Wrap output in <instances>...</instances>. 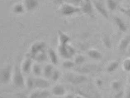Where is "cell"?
I'll return each instance as SVG.
<instances>
[{"label":"cell","mask_w":130,"mask_h":98,"mask_svg":"<svg viewBox=\"0 0 130 98\" xmlns=\"http://www.w3.org/2000/svg\"><path fill=\"white\" fill-rule=\"evenodd\" d=\"M93 3L96 10L104 18H108L109 17L108 11L103 1H94Z\"/></svg>","instance_id":"6da1fadb"},{"label":"cell","mask_w":130,"mask_h":98,"mask_svg":"<svg viewBox=\"0 0 130 98\" xmlns=\"http://www.w3.org/2000/svg\"><path fill=\"white\" fill-rule=\"evenodd\" d=\"M14 81L16 86L18 87H21L24 84V80L22 75L18 69L15 70L14 73Z\"/></svg>","instance_id":"7a4b0ae2"},{"label":"cell","mask_w":130,"mask_h":98,"mask_svg":"<svg viewBox=\"0 0 130 98\" xmlns=\"http://www.w3.org/2000/svg\"><path fill=\"white\" fill-rule=\"evenodd\" d=\"M50 96V92L47 91H38L31 94L29 98H48Z\"/></svg>","instance_id":"3957f363"},{"label":"cell","mask_w":130,"mask_h":98,"mask_svg":"<svg viewBox=\"0 0 130 98\" xmlns=\"http://www.w3.org/2000/svg\"><path fill=\"white\" fill-rule=\"evenodd\" d=\"M11 76V70L9 68L3 70L1 74V81L4 83H6L9 81Z\"/></svg>","instance_id":"277c9868"},{"label":"cell","mask_w":130,"mask_h":98,"mask_svg":"<svg viewBox=\"0 0 130 98\" xmlns=\"http://www.w3.org/2000/svg\"><path fill=\"white\" fill-rule=\"evenodd\" d=\"M52 93L55 96H61L65 94L66 90L61 85H57L52 90Z\"/></svg>","instance_id":"5b68a950"},{"label":"cell","mask_w":130,"mask_h":98,"mask_svg":"<svg viewBox=\"0 0 130 98\" xmlns=\"http://www.w3.org/2000/svg\"><path fill=\"white\" fill-rule=\"evenodd\" d=\"M130 44V35L126 36L123 38L120 42L119 49L121 50H126Z\"/></svg>","instance_id":"8992f818"},{"label":"cell","mask_w":130,"mask_h":98,"mask_svg":"<svg viewBox=\"0 0 130 98\" xmlns=\"http://www.w3.org/2000/svg\"><path fill=\"white\" fill-rule=\"evenodd\" d=\"M49 86V83L47 81L42 79H38L34 81V87L41 89L47 88Z\"/></svg>","instance_id":"52a82bcc"},{"label":"cell","mask_w":130,"mask_h":98,"mask_svg":"<svg viewBox=\"0 0 130 98\" xmlns=\"http://www.w3.org/2000/svg\"><path fill=\"white\" fill-rule=\"evenodd\" d=\"M114 20L119 29L123 32H125L127 30V26L126 24L122 19L118 17H114Z\"/></svg>","instance_id":"ba28073f"},{"label":"cell","mask_w":130,"mask_h":98,"mask_svg":"<svg viewBox=\"0 0 130 98\" xmlns=\"http://www.w3.org/2000/svg\"><path fill=\"white\" fill-rule=\"evenodd\" d=\"M85 80H86V78L82 76L72 75L69 77L70 81L74 84H79L84 81Z\"/></svg>","instance_id":"9c48e42d"},{"label":"cell","mask_w":130,"mask_h":98,"mask_svg":"<svg viewBox=\"0 0 130 98\" xmlns=\"http://www.w3.org/2000/svg\"><path fill=\"white\" fill-rule=\"evenodd\" d=\"M82 9L84 12L86 14L90 15L93 13V7L89 1L85 2L83 4Z\"/></svg>","instance_id":"30bf717a"},{"label":"cell","mask_w":130,"mask_h":98,"mask_svg":"<svg viewBox=\"0 0 130 98\" xmlns=\"http://www.w3.org/2000/svg\"><path fill=\"white\" fill-rule=\"evenodd\" d=\"M89 55L91 58L94 59H99L102 58V54L98 50H93L90 51Z\"/></svg>","instance_id":"8fae6325"},{"label":"cell","mask_w":130,"mask_h":98,"mask_svg":"<svg viewBox=\"0 0 130 98\" xmlns=\"http://www.w3.org/2000/svg\"><path fill=\"white\" fill-rule=\"evenodd\" d=\"M119 66V63L117 61H114L110 64L107 67V71L112 72L117 70Z\"/></svg>","instance_id":"7c38bea8"},{"label":"cell","mask_w":130,"mask_h":98,"mask_svg":"<svg viewBox=\"0 0 130 98\" xmlns=\"http://www.w3.org/2000/svg\"><path fill=\"white\" fill-rule=\"evenodd\" d=\"M107 7L110 10H115L117 7V3L115 1L109 0L107 1Z\"/></svg>","instance_id":"4fadbf2b"},{"label":"cell","mask_w":130,"mask_h":98,"mask_svg":"<svg viewBox=\"0 0 130 98\" xmlns=\"http://www.w3.org/2000/svg\"><path fill=\"white\" fill-rule=\"evenodd\" d=\"M122 66L125 71L130 72V57H128L123 60Z\"/></svg>","instance_id":"5bb4252c"},{"label":"cell","mask_w":130,"mask_h":98,"mask_svg":"<svg viewBox=\"0 0 130 98\" xmlns=\"http://www.w3.org/2000/svg\"><path fill=\"white\" fill-rule=\"evenodd\" d=\"M78 11H79V9L78 8L72 7L71 6H67L66 7L64 8V12H66V14H72Z\"/></svg>","instance_id":"9a60e30c"},{"label":"cell","mask_w":130,"mask_h":98,"mask_svg":"<svg viewBox=\"0 0 130 98\" xmlns=\"http://www.w3.org/2000/svg\"><path fill=\"white\" fill-rule=\"evenodd\" d=\"M52 67L51 66H47L45 69V75L46 77H50L52 75Z\"/></svg>","instance_id":"2e32d148"},{"label":"cell","mask_w":130,"mask_h":98,"mask_svg":"<svg viewBox=\"0 0 130 98\" xmlns=\"http://www.w3.org/2000/svg\"><path fill=\"white\" fill-rule=\"evenodd\" d=\"M120 10L121 12L124 14L127 17L130 18V8H120Z\"/></svg>","instance_id":"e0dca14e"},{"label":"cell","mask_w":130,"mask_h":98,"mask_svg":"<svg viewBox=\"0 0 130 98\" xmlns=\"http://www.w3.org/2000/svg\"><path fill=\"white\" fill-rule=\"evenodd\" d=\"M121 87V84L119 81H115L112 84V87L115 90H119Z\"/></svg>","instance_id":"ac0fdd59"},{"label":"cell","mask_w":130,"mask_h":98,"mask_svg":"<svg viewBox=\"0 0 130 98\" xmlns=\"http://www.w3.org/2000/svg\"><path fill=\"white\" fill-rule=\"evenodd\" d=\"M30 63L29 62L27 61L25 63L23 67V70L24 72H29L30 69Z\"/></svg>","instance_id":"d6986e66"},{"label":"cell","mask_w":130,"mask_h":98,"mask_svg":"<svg viewBox=\"0 0 130 98\" xmlns=\"http://www.w3.org/2000/svg\"><path fill=\"white\" fill-rule=\"evenodd\" d=\"M59 77V73L58 71H55L53 72V75H52V79L54 81L57 80Z\"/></svg>","instance_id":"ffe728a7"},{"label":"cell","mask_w":130,"mask_h":98,"mask_svg":"<svg viewBox=\"0 0 130 98\" xmlns=\"http://www.w3.org/2000/svg\"><path fill=\"white\" fill-rule=\"evenodd\" d=\"M103 42L105 43V45L107 46V47H109V46L111 45V42L109 38H107V37H105L104 39Z\"/></svg>","instance_id":"44dd1931"},{"label":"cell","mask_w":130,"mask_h":98,"mask_svg":"<svg viewBox=\"0 0 130 98\" xmlns=\"http://www.w3.org/2000/svg\"><path fill=\"white\" fill-rule=\"evenodd\" d=\"M84 58L82 56H78L76 59V63L77 64H80L83 63L84 61Z\"/></svg>","instance_id":"7402d4cb"},{"label":"cell","mask_w":130,"mask_h":98,"mask_svg":"<svg viewBox=\"0 0 130 98\" xmlns=\"http://www.w3.org/2000/svg\"><path fill=\"white\" fill-rule=\"evenodd\" d=\"M34 72L36 75H39L40 74V69L38 66H35L34 68Z\"/></svg>","instance_id":"603a6c76"},{"label":"cell","mask_w":130,"mask_h":98,"mask_svg":"<svg viewBox=\"0 0 130 98\" xmlns=\"http://www.w3.org/2000/svg\"><path fill=\"white\" fill-rule=\"evenodd\" d=\"M51 55L53 62H54V63H56V57H55L54 52L53 51L51 52Z\"/></svg>","instance_id":"cb8c5ba5"},{"label":"cell","mask_w":130,"mask_h":98,"mask_svg":"<svg viewBox=\"0 0 130 98\" xmlns=\"http://www.w3.org/2000/svg\"><path fill=\"white\" fill-rule=\"evenodd\" d=\"M126 98H130V89L128 90L127 92Z\"/></svg>","instance_id":"d4e9b609"},{"label":"cell","mask_w":130,"mask_h":98,"mask_svg":"<svg viewBox=\"0 0 130 98\" xmlns=\"http://www.w3.org/2000/svg\"><path fill=\"white\" fill-rule=\"evenodd\" d=\"M65 98H75V97L73 95L69 94Z\"/></svg>","instance_id":"484cf974"},{"label":"cell","mask_w":130,"mask_h":98,"mask_svg":"<svg viewBox=\"0 0 130 98\" xmlns=\"http://www.w3.org/2000/svg\"><path fill=\"white\" fill-rule=\"evenodd\" d=\"M126 51L128 52V53L130 54V45L128 46V48L127 49Z\"/></svg>","instance_id":"4316f807"},{"label":"cell","mask_w":130,"mask_h":98,"mask_svg":"<svg viewBox=\"0 0 130 98\" xmlns=\"http://www.w3.org/2000/svg\"><path fill=\"white\" fill-rule=\"evenodd\" d=\"M128 81H129V83L130 84V76L128 77Z\"/></svg>","instance_id":"83f0119b"},{"label":"cell","mask_w":130,"mask_h":98,"mask_svg":"<svg viewBox=\"0 0 130 98\" xmlns=\"http://www.w3.org/2000/svg\"><path fill=\"white\" fill-rule=\"evenodd\" d=\"M81 98V97H80V96H78V97H77V98Z\"/></svg>","instance_id":"f1b7e54d"},{"label":"cell","mask_w":130,"mask_h":98,"mask_svg":"<svg viewBox=\"0 0 130 98\" xmlns=\"http://www.w3.org/2000/svg\"></svg>","instance_id":"f546056e"}]
</instances>
